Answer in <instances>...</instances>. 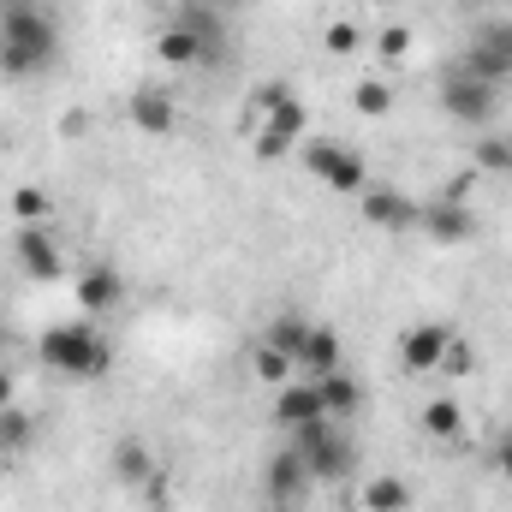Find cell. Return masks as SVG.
<instances>
[{
	"label": "cell",
	"instance_id": "34",
	"mask_svg": "<svg viewBox=\"0 0 512 512\" xmlns=\"http://www.w3.org/2000/svg\"><path fill=\"white\" fill-rule=\"evenodd\" d=\"M12 6H42V0H0V12H12Z\"/></svg>",
	"mask_w": 512,
	"mask_h": 512
},
{
	"label": "cell",
	"instance_id": "29",
	"mask_svg": "<svg viewBox=\"0 0 512 512\" xmlns=\"http://www.w3.org/2000/svg\"><path fill=\"white\" fill-rule=\"evenodd\" d=\"M262 126H274V131H286L292 143H304V102H298V96H286V102H280Z\"/></svg>",
	"mask_w": 512,
	"mask_h": 512
},
{
	"label": "cell",
	"instance_id": "36",
	"mask_svg": "<svg viewBox=\"0 0 512 512\" xmlns=\"http://www.w3.org/2000/svg\"><path fill=\"white\" fill-rule=\"evenodd\" d=\"M191 6H209V0H191Z\"/></svg>",
	"mask_w": 512,
	"mask_h": 512
},
{
	"label": "cell",
	"instance_id": "26",
	"mask_svg": "<svg viewBox=\"0 0 512 512\" xmlns=\"http://www.w3.org/2000/svg\"><path fill=\"white\" fill-rule=\"evenodd\" d=\"M251 143H256V161H268V167H274V161H286V155H298V143H292L286 131H274V126H256Z\"/></svg>",
	"mask_w": 512,
	"mask_h": 512
},
{
	"label": "cell",
	"instance_id": "31",
	"mask_svg": "<svg viewBox=\"0 0 512 512\" xmlns=\"http://www.w3.org/2000/svg\"><path fill=\"white\" fill-rule=\"evenodd\" d=\"M441 370H453V376H459V370H471V346H459V340H453V346H447V358H441Z\"/></svg>",
	"mask_w": 512,
	"mask_h": 512
},
{
	"label": "cell",
	"instance_id": "16",
	"mask_svg": "<svg viewBox=\"0 0 512 512\" xmlns=\"http://www.w3.org/2000/svg\"><path fill=\"white\" fill-rule=\"evenodd\" d=\"M316 393H322V411H328L334 423H340V417H352V411L364 405V387L352 382L346 370H328V376L316 382Z\"/></svg>",
	"mask_w": 512,
	"mask_h": 512
},
{
	"label": "cell",
	"instance_id": "10",
	"mask_svg": "<svg viewBox=\"0 0 512 512\" xmlns=\"http://www.w3.org/2000/svg\"><path fill=\"white\" fill-rule=\"evenodd\" d=\"M155 60H161V66H173V72H191V66H203V60H209V42H203L191 24H179V18H173V24L155 36Z\"/></svg>",
	"mask_w": 512,
	"mask_h": 512
},
{
	"label": "cell",
	"instance_id": "11",
	"mask_svg": "<svg viewBox=\"0 0 512 512\" xmlns=\"http://www.w3.org/2000/svg\"><path fill=\"white\" fill-rule=\"evenodd\" d=\"M364 221H370V227H393V233H405V227H417V221H423V209H417L405 191L376 185V191H364Z\"/></svg>",
	"mask_w": 512,
	"mask_h": 512
},
{
	"label": "cell",
	"instance_id": "7",
	"mask_svg": "<svg viewBox=\"0 0 512 512\" xmlns=\"http://www.w3.org/2000/svg\"><path fill=\"white\" fill-rule=\"evenodd\" d=\"M447 346H453V328H447V322H417V328L399 334V364H405L411 376H429V370H441Z\"/></svg>",
	"mask_w": 512,
	"mask_h": 512
},
{
	"label": "cell",
	"instance_id": "20",
	"mask_svg": "<svg viewBox=\"0 0 512 512\" xmlns=\"http://www.w3.org/2000/svg\"><path fill=\"white\" fill-rule=\"evenodd\" d=\"M423 429H429L435 441H459V435H465V411H459V399H429V405H423Z\"/></svg>",
	"mask_w": 512,
	"mask_h": 512
},
{
	"label": "cell",
	"instance_id": "18",
	"mask_svg": "<svg viewBox=\"0 0 512 512\" xmlns=\"http://www.w3.org/2000/svg\"><path fill=\"white\" fill-rule=\"evenodd\" d=\"M352 114L387 120V114H393V84H387V78H358V84H352Z\"/></svg>",
	"mask_w": 512,
	"mask_h": 512
},
{
	"label": "cell",
	"instance_id": "24",
	"mask_svg": "<svg viewBox=\"0 0 512 512\" xmlns=\"http://www.w3.org/2000/svg\"><path fill=\"white\" fill-rule=\"evenodd\" d=\"M405 501H411V489H405L399 477H376V483L364 489V507L370 512H405Z\"/></svg>",
	"mask_w": 512,
	"mask_h": 512
},
{
	"label": "cell",
	"instance_id": "17",
	"mask_svg": "<svg viewBox=\"0 0 512 512\" xmlns=\"http://www.w3.org/2000/svg\"><path fill=\"white\" fill-rule=\"evenodd\" d=\"M114 477H120L126 489H143V483L155 477V459H149V447H143L137 435H126V441L114 447Z\"/></svg>",
	"mask_w": 512,
	"mask_h": 512
},
{
	"label": "cell",
	"instance_id": "13",
	"mask_svg": "<svg viewBox=\"0 0 512 512\" xmlns=\"http://www.w3.org/2000/svg\"><path fill=\"white\" fill-rule=\"evenodd\" d=\"M274 417H280L286 429H304V423L328 417V411H322V393H316V382H286V387H280V399H274Z\"/></svg>",
	"mask_w": 512,
	"mask_h": 512
},
{
	"label": "cell",
	"instance_id": "27",
	"mask_svg": "<svg viewBox=\"0 0 512 512\" xmlns=\"http://www.w3.org/2000/svg\"><path fill=\"white\" fill-rule=\"evenodd\" d=\"M18 447H30V411L6 405L0 411V453H18Z\"/></svg>",
	"mask_w": 512,
	"mask_h": 512
},
{
	"label": "cell",
	"instance_id": "12",
	"mask_svg": "<svg viewBox=\"0 0 512 512\" xmlns=\"http://www.w3.org/2000/svg\"><path fill=\"white\" fill-rule=\"evenodd\" d=\"M298 376L304 382H322L328 370H340V334L334 328H322V322H310V334H304V346H298Z\"/></svg>",
	"mask_w": 512,
	"mask_h": 512
},
{
	"label": "cell",
	"instance_id": "9",
	"mask_svg": "<svg viewBox=\"0 0 512 512\" xmlns=\"http://www.w3.org/2000/svg\"><path fill=\"white\" fill-rule=\"evenodd\" d=\"M72 298H78V310H84V316H108V310L126 298V280H120L108 262H90V268L78 274V292H72Z\"/></svg>",
	"mask_w": 512,
	"mask_h": 512
},
{
	"label": "cell",
	"instance_id": "28",
	"mask_svg": "<svg viewBox=\"0 0 512 512\" xmlns=\"http://www.w3.org/2000/svg\"><path fill=\"white\" fill-rule=\"evenodd\" d=\"M376 54H382V66H393V60H405L411 54V30L399 24V18H387L382 36H376Z\"/></svg>",
	"mask_w": 512,
	"mask_h": 512
},
{
	"label": "cell",
	"instance_id": "2",
	"mask_svg": "<svg viewBox=\"0 0 512 512\" xmlns=\"http://www.w3.org/2000/svg\"><path fill=\"white\" fill-rule=\"evenodd\" d=\"M36 352H42V364H48V370L72 376V382L108 376V364H114V346H108L90 322H54V328L36 340Z\"/></svg>",
	"mask_w": 512,
	"mask_h": 512
},
{
	"label": "cell",
	"instance_id": "21",
	"mask_svg": "<svg viewBox=\"0 0 512 512\" xmlns=\"http://www.w3.org/2000/svg\"><path fill=\"white\" fill-rule=\"evenodd\" d=\"M304 334H310V322H304L298 310H286V316H274V328H268L262 340H268L274 352H286V358H298V346H304ZM292 370H298V364H292Z\"/></svg>",
	"mask_w": 512,
	"mask_h": 512
},
{
	"label": "cell",
	"instance_id": "5",
	"mask_svg": "<svg viewBox=\"0 0 512 512\" xmlns=\"http://www.w3.org/2000/svg\"><path fill=\"white\" fill-rule=\"evenodd\" d=\"M459 66L477 72V78H489V84H507L512 78V18H489V24H477V30H471V48H465Z\"/></svg>",
	"mask_w": 512,
	"mask_h": 512
},
{
	"label": "cell",
	"instance_id": "23",
	"mask_svg": "<svg viewBox=\"0 0 512 512\" xmlns=\"http://www.w3.org/2000/svg\"><path fill=\"white\" fill-rule=\"evenodd\" d=\"M304 477H310V471H304V459H298V453H292V447H286V453H280V459H274V471H268V489H274V495H280V501H292V495H298V483H304Z\"/></svg>",
	"mask_w": 512,
	"mask_h": 512
},
{
	"label": "cell",
	"instance_id": "25",
	"mask_svg": "<svg viewBox=\"0 0 512 512\" xmlns=\"http://www.w3.org/2000/svg\"><path fill=\"white\" fill-rule=\"evenodd\" d=\"M251 370H256V382H268V387H286V376H292V358L286 352H274L268 340L251 352Z\"/></svg>",
	"mask_w": 512,
	"mask_h": 512
},
{
	"label": "cell",
	"instance_id": "30",
	"mask_svg": "<svg viewBox=\"0 0 512 512\" xmlns=\"http://www.w3.org/2000/svg\"><path fill=\"white\" fill-rule=\"evenodd\" d=\"M477 161H483L489 173H512V137H483V143H477Z\"/></svg>",
	"mask_w": 512,
	"mask_h": 512
},
{
	"label": "cell",
	"instance_id": "35",
	"mask_svg": "<svg viewBox=\"0 0 512 512\" xmlns=\"http://www.w3.org/2000/svg\"><path fill=\"white\" fill-rule=\"evenodd\" d=\"M370 6H393V0H370Z\"/></svg>",
	"mask_w": 512,
	"mask_h": 512
},
{
	"label": "cell",
	"instance_id": "1",
	"mask_svg": "<svg viewBox=\"0 0 512 512\" xmlns=\"http://www.w3.org/2000/svg\"><path fill=\"white\" fill-rule=\"evenodd\" d=\"M54 48H60V36H54V24L42 18V6H12V12H0V72L36 78V72L54 60Z\"/></svg>",
	"mask_w": 512,
	"mask_h": 512
},
{
	"label": "cell",
	"instance_id": "19",
	"mask_svg": "<svg viewBox=\"0 0 512 512\" xmlns=\"http://www.w3.org/2000/svg\"><path fill=\"white\" fill-rule=\"evenodd\" d=\"M6 209H12V221H18V227H42V221L54 215V203H48V191H42V185H18V191L6 197Z\"/></svg>",
	"mask_w": 512,
	"mask_h": 512
},
{
	"label": "cell",
	"instance_id": "33",
	"mask_svg": "<svg viewBox=\"0 0 512 512\" xmlns=\"http://www.w3.org/2000/svg\"><path fill=\"white\" fill-rule=\"evenodd\" d=\"M6 405H18V387H12V376H6V370H0V411H6Z\"/></svg>",
	"mask_w": 512,
	"mask_h": 512
},
{
	"label": "cell",
	"instance_id": "37",
	"mask_svg": "<svg viewBox=\"0 0 512 512\" xmlns=\"http://www.w3.org/2000/svg\"><path fill=\"white\" fill-rule=\"evenodd\" d=\"M143 512H161V507H143Z\"/></svg>",
	"mask_w": 512,
	"mask_h": 512
},
{
	"label": "cell",
	"instance_id": "8",
	"mask_svg": "<svg viewBox=\"0 0 512 512\" xmlns=\"http://www.w3.org/2000/svg\"><path fill=\"white\" fill-rule=\"evenodd\" d=\"M12 256H18V268H24L30 280H54V274H60V239H54L48 227H18Z\"/></svg>",
	"mask_w": 512,
	"mask_h": 512
},
{
	"label": "cell",
	"instance_id": "15",
	"mask_svg": "<svg viewBox=\"0 0 512 512\" xmlns=\"http://www.w3.org/2000/svg\"><path fill=\"white\" fill-rule=\"evenodd\" d=\"M423 227H429V239H441V245H465V239L477 233V221H471L459 203H435V209H423Z\"/></svg>",
	"mask_w": 512,
	"mask_h": 512
},
{
	"label": "cell",
	"instance_id": "22",
	"mask_svg": "<svg viewBox=\"0 0 512 512\" xmlns=\"http://www.w3.org/2000/svg\"><path fill=\"white\" fill-rule=\"evenodd\" d=\"M322 48H328L334 60H352V54L364 48V30H358L352 18H328V24H322Z\"/></svg>",
	"mask_w": 512,
	"mask_h": 512
},
{
	"label": "cell",
	"instance_id": "32",
	"mask_svg": "<svg viewBox=\"0 0 512 512\" xmlns=\"http://www.w3.org/2000/svg\"><path fill=\"white\" fill-rule=\"evenodd\" d=\"M495 465H501V477H507V483H512V435H507V441H501V447H495Z\"/></svg>",
	"mask_w": 512,
	"mask_h": 512
},
{
	"label": "cell",
	"instance_id": "4",
	"mask_svg": "<svg viewBox=\"0 0 512 512\" xmlns=\"http://www.w3.org/2000/svg\"><path fill=\"white\" fill-rule=\"evenodd\" d=\"M495 108H501V84H489V78H477V72H465V66H447V72H441V114H447V120H459V126H489Z\"/></svg>",
	"mask_w": 512,
	"mask_h": 512
},
{
	"label": "cell",
	"instance_id": "3",
	"mask_svg": "<svg viewBox=\"0 0 512 512\" xmlns=\"http://www.w3.org/2000/svg\"><path fill=\"white\" fill-rule=\"evenodd\" d=\"M292 453L304 459V471H310L316 483H340V477H352V459H358V447L346 441V429H340L334 417H316V423L292 429Z\"/></svg>",
	"mask_w": 512,
	"mask_h": 512
},
{
	"label": "cell",
	"instance_id": "6",
	"mask_svg": "<svg viewBox=\"0 0 512 512\" xmlns=\"http://www.w3.org/2000/svg\"><path fill=\"white\" fill-rule=\"evenodd\" d=\"M298 161L340 197H364V155L340 149V143H298Z\"/></svg>",
	"mask_w": 512,
	"mask_h": 512
},
{
	"label": "cell",
	"instance_id": "14",
	"mask_svg": "<svg viewBox=\"0 0 512 512\" xmlns=\"http://www.w3.org/2000/svg\"><path fill=\"white\" fill-rule=\"evenodd\" d=\"M131 126H137V131H155V137H167V131H173V102H167L155 84L131 90Z\"/></svg>",
	"mask_w": 512,
	"mask_h": 512
}]
</instances>
